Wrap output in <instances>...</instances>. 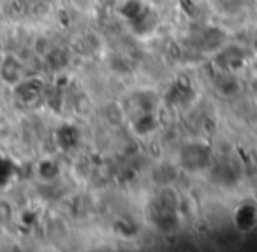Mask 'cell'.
<instances>
[{
  "label": "cell",
  "instance_id": "obj_1",
  "mask_svg": "<svg viewBox=\"0 0 257 252\" xmlns=\"http://www.w3.org/2000/svg\"><path fill=\"white\" fill-rule=\"evenodd\" d=\"M22 72L23 67L18 58L6 57L4 60L0 62V78L4 79L8 85H18L22 81Z\"/></svg>",
  "mask_w": 257,
  "mask_h": 252
},
{
  "label": "cell",
  "instance_id": "obj_2",
  "mask_svg": "<svg viewBox=\"0 0 257 252\" xmlns=\"http://www.w3.org/2000/svg\"><path fill=\"white\" fill-rule=\"evenodd\" d=\"M13 206L6 199H0V224H8L13 219Z\"/></svg>",
  "mask_w": 257,
  "mask_h": 252
}]
</instances>
